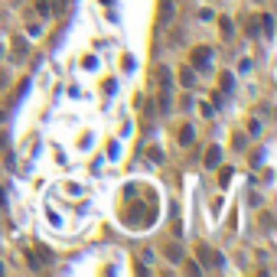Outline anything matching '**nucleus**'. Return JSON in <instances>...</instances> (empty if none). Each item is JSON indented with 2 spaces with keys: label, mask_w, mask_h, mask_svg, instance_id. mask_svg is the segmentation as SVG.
Returning a JSON list of instances; mask_svg holds the SVG:
<instances>
[{
  "label": "nucleus",
  "mask_w": 277,
  "mask_h": 277,
  "mask_svg": "<svg viewBox=\"0 0 277 277\" xmlns=\"http://www.w3.org/2000/svg\"><path fill=\"white\" fill-rule=\"evenodd\" d=\"M101 3H105V7H111V3H114V0H101Z\"/></svg>",
  "instance_id": "obj_15"
},
{
  "label": "nucleus",
  "mask_w": 277,
  "mask_h": 277,
  "mask_svg": "<svg viewBox=\"0 0 277 277\" xmlns=\"http://www.w3.org/2000/svg\"><path fill=\"white\" fill-rule=\"evenodd\" d=\"M219 160H222V150H219V147L205 150V166H219Z\"/></svg>",
  "instance_id": "obj_3"
},
{
  "label": "nucleus",
  "mask_w": 277,
  "mask_h": 277,
  "mask_svg": "<svg viewBox=\"0 0 277 277\" xmlns=\"http://www.w3.org/2000/svg\"><path fill=\"white\" fill-rule=\"evenodd\" d=\"M0 271H3V264H0Z\"/></svg>",
  "instance_id": "obj_16"
},
{
  "label": "nucleus",
  "mask_w": 277,
  "mask_h": 277,
  "mask_svg": "<svg viewBox=\"0 0 277 277\" xmlns=\"http://www.w3.org/2000/svg\"><path fill=\"white\" fill-rule=\"evenodd\" d=\"M180 82L186 88H192V85H196V72H192V69H183V72H180Z\"/></svg>",
  "instance_id": "obj_4"
},
{
  "label": "nucleus",
  "mask_w": 277,
  "mask_h": 277,
  "mask_svg": "<svg viewBox=\"0 0 277 277\" xmlns=\"http://www.w3.org/2000/svg\"><path fill=\"white\" fill-rule=\"evenodd\" d=\"M3 121H7V111H3V108H0V124H3Z\"/></svg>",
  "instance_id": "obj_14"
},
{
  "label": "nucleus",
  "mask_w": 277,
  "mask_h": 277,
  "mask_svg": "<svg viewBox=\"0 0 277 277\" xmlns=\"http://www.w3.org/2000/svg\"><path fill=\"white\" fill-rule=\"evenodd\" d=\"M13 53H17V59H23V55H26V39H17V43H13Z\"/></svg>",
  "instance_id": "obj_9"
},
{
  "label": "nucleus",
  "mask_w": 277,
  "mask_h": 277,
  "mask_svg": "<svg viewBox=\"0 0 277 277\" xmlns=\"http://www.w3.org/2000/svg\"><path fill=\"white\" fill-rule=\"evenodd\" d=\"M36 10L43 13V17H49V13H53V3H49V0H36Z\"/></svg>",
  "instance_id": "obj_8"
},
{
  "label": "nucleus",
  "mask_w": 277,
  "mask_h": 277,
  "mask_svg": "<svg viewBox=\"0 0 277 277\" xmlns=\"http://www.w3.org/2000/svg\"><path fill=\"white\" fill-rule=\"evenodd\" d=\"M192 137H196L192 128H189V124H183V128H180V144H192Z\"/></svg>",
  "instance_id": "obj_5"
},
{
  "label": "nucleus",
  "mask_w": 277,
  "mask_h": 277,
  "mask_svg": "<svg viewBox=\"0 0 277 277\" xmlns=\"http://www.w3.org/2000/svg\"><path fill=\"white\" fill-rule=\"evenodd\" d=\"M209 62H212V49H209V46H199V49L192 53V65L205 72V69H209Z\"/></svg>",
  "instance_id": "obj_1"
},
{
  "label": "nucleus",
  "mask_w": 277,
  "mask_h": 277,
  "mask_svg": "<svg viewBox=\"0 0 277 277\" xmlns=\"http://www.w3.org/2000/svg\"><path fill=\"white\" fill-rule=\"evenodd\" d=\"M166 258H170V261H183V248L180 245H166Z\"/></svg>",
  "instance_id": "obj_6"
},
{
  "label": "nucleus",
  "mask_w": 277,
  "mask_h": 277,
  "mask_svg": "<svg viewBox=\"0 0 277 277\" xmlns=\"http://www.w3.org/2000/svg\"><path fill=\"white\" fill-rule=\"evenodd\" d=\"M219 30H222V36H225V39H228V36H232V20H225V17H222V20H219Z\"/></svg>",
  "instance_id": "obj_7"
},
{
  "label": "nucleus",
  "mask_w": 277,
  "mask_h": 277,
  "mask_svg": "<svg viewBox=\"0 0 277 277\" xmlns=\"http://www.w3.org/2000/svg\"><path fill=\"white\" fill-rule=\"evenodd\" d=\"M248 130H251V137H258V134H261V124H258V121H251V124H248Z\"/></svg>",
  "instance_id": "obj_13"
},
{
  "label": "nucleus",
  "mask_w": 277,
  "mask_h": 277,
  "mask_svg": "<svg viewBox=\"0 0 277 277\" xmlns=\"http://www.w3.org/2000/svg\"><path fill=\"white\" fill-rule=\"evenodd\" d=\"M261 26H264V33H271V30H274V17L264 13V17H261Z\"/></svg>",
  "instance_id": "obj_10"
},
{
  "label": "nucleus",
  "mask_w": 277,
  "mask_h": 277,
  "mask_svg": "<svg viewBox=\"0 0 277 277\" xmlns=\"http://www.w3.org/2000/svg\"><path fill=\"white\" fill-rule=\"evenodd\" d=\"M7 144H10V134H7V130H0V150H7Z\"/></svg>",
  "instance_id": "obj_12"
},
{
  "label": "nucleus",
  "mask_w": 277,
  "mask_h": 277,
  "mask_svg": "<svg viewBox=\"0 0 277 277\" xmlns=\"http://www.w3.org/2000/svg\"><path fill=\"white\" fill-rule=\"evenodd\" d=\"M228 180H232V166H225V170H219V183H222V186H225V183H228Z\"/></svg>",
  "instance_id": "obj_11"
},
{
  "label": "nucleus",
  "mask_w": 277,
  "mask_h": 277,
  "mask_svg": "<svg viewBox=\"0 0 277 277\" xmlns=\"http://www.w3.org/2000/svg\"><path fill=\"white\" fill-rule=\"evenodd\" d=\"M199 258H203L209 267H222V258H219V251H212V248H205V245L199 248Z\"/></svg>",
  "instance_id": "obj_2"
}]
</instances>
